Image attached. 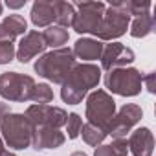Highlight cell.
<instances>
[{"label": "cell", "instance_id": "1", "mask_svg": "<svg viewBox=\"0 0 156 156\" xmlns=\"http://www.w3.org/2000/svg\"><path fill=\"white\" fill-rule=\"evenodd\" d=\"M101 81V68L92 62H77L61 88V98L68 105H79L87 94Z\"/></svg>", "mask_w": 156, "mask_h": 156}, {"label": "cell", "instance_id": "2", "mask_svg": "<svg viewBox=\"0 0 156 156\" xmlns=\"http://www.w3.org/2000/svg\"><path fill=\"white\" fill-rule=\"evenodd\" d=\"M75 64H77V59L72 48H57V50L42 53L37 59V62L33 64V68L44 79L62 85Z\"/></svg>", "mask_w": 156, "mask_h": 156}, {"label": "cell", "instance_id": "3", "mask_svg": "<svg viewBox=\"0 0 156 156\" xmlns=\"http://www.w3.org/2000/svg\"><path fill=\"white\" fill-rule=\"evenodd\" d=\"M35 127L30 123V119L24 114L9 112L0 121V136L4 143L9 149L15 151H24L31 147V138H33Z\"/></svg>", "mask_w": 156, "mask_h": 156}, {"label": "cell", "instance_id": "4", "mask_svg": "<svg viewBox=\"0 0 156 156\" xmlns=\"http://www.w3.org/2000/svg\"><path fill=\"white\" fill-rule=\"evenodd\" d=\"M105 87L112 94H118L123 98H134L143 88V73L132 66L110 70L105 75Z\"/></svg>", "mask_w": 156, "mask_h": 156}, {"label": "cell", "instance_id": "5", "mask_svg": "<svg viewBox=\"0 0 156 156\" xmlns=\"http://www.w3.org/2000/svg\"><path fill=\"white\" fill-rule=\"evenodd\" d=\"M116 116V101L107 90H94L87 98V119L107 132L112 118Z\"/></svg>", "mask_w": 156, "mask_h": 156}, {"label": "cell", "instance_id": "6", "mask_svg": "<svg viewBox=\"0 0 156 156\" xmlns=\"http://www.w3.org/2000/svg\"><path fill=\"white\" fill-rule=\"evenodd\" d=\"M130 19L132 17L125 11L123 2H114V4L107 6L101 26L96 33V39L98 41H114V39L123 37L129 30Z\"/></svg>", "mask_w": 156, "mask_h": 156}, {"label": "cell", "instance_id": "7", "mask_svg": "<svg viewBox=\"0 0 156 156\" xmlns=\"http://www.w3.org/2000/svg\"><path fill=\"white\" fill-rule=\"evenodd\" d=\"M35 85L37 83L31 75H24L19 72L0 73V96L8 101H15V103L30 101Z\"/></svg>", "mask_w": 156, "mask_h": 156}, {"label": "cell", "instance_id": "8", "mask_svg": "<svg viewBox=\"0 0 156 156\" xmlns=\"http://www.w3.org/2000/svg\"><path fill=\"white\" fill-rule=\"evenodd\" d=\"M73 8H75V17H73L72 28L77 33L96 35L101 26L107 6L103 2H79V4H73Z\"/></svg>", "mask_w": 156, "mask_h": 156}, {"label": "cell", "instance_id": "9", "mask_svg": "<svg viewBox=\"0 0 156 156\" xmlns=\"http://www.w3.org/2000/svg\"><path fill=\"white\" fill-rule=\"evenodd\" d=\"M143 118V110L140 105H134V103H125L118 112L116 116L112 118L108 129H107V136H112L114 140H119V138H125Z\"/></svg>", "mask_w": 156, "mask_h": 156}, {"label": "cell", "instance_id": "10", "mask_svg": "<svg viewBox=\"0 0 156 156\" xmlns=\"http://www.w3.org/2000/svg\"><path fill=\"white\" fill-rule=\"evenodd\" d=\"M24 116L30 119L33 127H51V129H61L62 125H66L68 119V112L64 108L51 105H30Z\"/></svg>", "mask_w": 156, "mask_h": 156}, {"label": "cell", "instance_id": "11", "mask_svg": "<svg viewBox=\"0 0 156 156\" xmlns=\"http://www.w3.org/2000/svg\"><path fill=\"white\" fill-rule=\"evenodd\" d=\"M136 59L134 51L130 48H127L121 42H110L103 48L101 53V68L110 72L116 68H127L129 64H132Z\"/></svg>", "mask_w": 156, "mask_h": 156}, {"label": "cell", "instance_id": "12", "mask_svg": "<svg viewBox=\"0 0 156 156\" xmlns=\"http://www.w3.org/2000/svg\"><path fill=\"white\" fill-rule=\"evenodd\" d=\"M46 48H48V46H46V42H44L42 33L33 30V31H28V33L20 39L15 57H17L22 64H26V62H30L33 57L42 55Z\"/></svg>", "mask_w": 156, "mask_h": 156}, {"label": "cell", "instance_id": "13", "mask_svg": "<svg viewBox=\"0 0 156 156\" xmlns=\"http://www.w3.org/2000/svg\"><path fill=\"white\" fill-rule=\"evenodd\" d=\"M66 141V136L59 129L51 127H35L33 138H31V147L35 151H46V149H59Z\"/></svg>", "mask_w": 156, "mask_h": 156}, {"label": "cell", "instance_id": "14", "mask_svg": "<svg viewBox=\"0 0 156 156\" xmlns=\"http://www.w3.org/2000/svg\"><path fill=\"white\" fill-rule=\"evenodd\" d=\"M129 151L132 156H152L154 152V136L149 127L136 129L127 140Z\"/></svg>", "mask_w": 156, "mask_h": 156}, {"label": "cell", "instance_id": "15", "mask_svg": "<svg viewBox=\"0 0 156 156\" xmlns=\"http://www.w3.org/2000/svg\"><path fill=\"white\" fill-rule=\"evenodd\" d=\"M31 22L37 28H48L55 22V0H35L31 6Z\"/></svg>", "mask_w": 156, "mask_h": 156}, {"label": "cell", "instance_id": "16", "mask_svg": "<svg viewBox=\"0 0 156 156\" xmlns=\"http://www.w3.org/2000/svg\"><path fill=\"white\" fill-rule=\"evenodd\" d=\"M28 22L22 15H8L0 22V42H13L17 37L26 35Z\"/></svg>", "mask_w": 156, "mask_h": 156}, {"label": "cell", "instance_id": "17", "mask_svg": "<svg viewBox=\"0 0 156 156\" xmlns=\"http://www.w3.org/2000/svg\"><path fill=\"white\" fill-rule=\"evenodd\" d=\"M103 48L105 44L98 39H88V37H83V39H77L72 51L75 55V59H83V61H96V59H101V53H103Z\"/></svg>", "mask_w": 156, "mask_h": 156}, {"label": "cell", "instance_id": "18", "mask_svg": "<svg viewBox=\"0 0 156 156\" xmlns=\"http://www.w3.org/2000/svg\"><path fill=\"white\" fill-rule=\"evenodd\" d=\"M154 15L151 13H143L140 17H134V20L129 24L130 26V35L134 39H143L147 35H151L154 31Z\"/></svg>", "mask_w": 156, "mask_h": 156}, {"label": "cell", "instance_id": "19", "mask_svg": "<svg viewBox=\"0 0 156 156\" xmlns=\"http://www.w3.org/2000/svg\"><path fill=\"white\" fill-rule=\"evenodd\" d=\"M42 37H44L46 46H51L53 50L64 48V44H66L68 39H70L68 30H64V28H61V26H55V24H53V26H48V28L44 30Z\"/></svg>", "mask_w": 156, "mask_h": 156}, {"label": "cell", "instance_id": "20", "mask_svg": "<svg viewBox=\"0 0 156 156\" xmlns=\"http://www.w3.org/2000/svg\"><path fill=\"white\" fill-rule=\"evenodd\" d=\"M75 17V8L72 2H64V0H55V26L68 28L72 26Z\"/></svg>", "mask_w": 156, "mask_h": 156}, {"label": "cell", "instance_id": "21", "mask_svg": "<svg viewBox=\"0 0 156 156\" xmlns=\"http://www.w3.org/2000/svg\"><path fill=\"white\" fill-rule=\"evenodd\" d=\"M94 156H129L127 138H119V140H114L112 143L96 147Z\"/></svg>", "mask_w": 156, "mask_h": 156}, {"label": "cell", "instance_id": "22", "mask_svg": "<svg viewBox=\"0 0 156 156\" xmlns=\"http://www.w3.org/2000/svg\"><path fill=\"white\" fill-rule=\"evenodd\" d=\"M79 134L83 136L85 143L90 145V147H99V145L105 141V138H107V132L101 130L99 127L92 125V123H85V125L81 127V132H79Z\"/></svg>", "mask_w": 156, "mask_h": 156}, {"label": "cell", "instance_id": "23", "mask_svg": "<svg viewBox=\"0 0 156 156\" xmlns=\"http://www.w3.org/2000/svg\"><path fill=\"white\" fill-rule=\"evenodd\" d=\"M31 101H35V105H48L53 101V90L50 88V85L46 83H39L33 87L31 92Z\"/></svg>", "mask_w": 156, "mask_h": 156}, {"label": "cell", "instance_id": "24", "mask_svg": "<svg viewBox=\"0 0 156 156\" xmlns=\"http://www.w3.org/2000/svg\"><path fill=\"white\" fill-rule=\"evenodd\" d=\"M81 127H83V119L79 114H68V119H66V132H68V138L70 140H75L81 132Z\"/></svg>", "mask_w": 156, "mask_h": 156}, {"label": "cell", "instance_id": "25", "mask_svg": "<svg viewBox=\"0 0 156 156\" xmlns=\"http://www.w3.org/2000/svg\"><path fill=\"white\" fill-rule=\"evenodd\" d=\"M17 48L13 42H0V64H8L15 59Z\"/></svg>", "mask_w": 156, "mask_h": 156}, {"label": "cell", "instance_id": "26", "mask_svg": "<svg viewBox=\"0 0 156 156\" xmlns=\"http://www.w3.org/2000/svg\"><path fill=\"white\" fill-rule=\"evenodd\" d=\"M143 83H145V87H147V90L151 94L156 92V87H154V72H149V73L143 75Z\"/></svg>", "mask_w": 156, "mask_h": 156}, {"label": "cell", "instance_id": "27", "mask_svg": "<svg viewBox=\"0 0 156 156\" xmlns=\"http://www.w3.org/2000/svg\"><path fill=\"white\" fill-rule=\"evenodd\" d=\"M11 112V108H9V105L8 103H0V121H2V118L6 116V114H9ZM6 149H4V140H2V136H0V152H4Z\"/></svg>", "mask_w": 156, "mask_h": 156}, {"label": "cell", "instance_id": "28", "mask_svg": "<svg viewBox=\"0 0 156 156\" xmlns=\"http://www.w3.org/2000/svg\"><path fill=\"white\" fill-rule=\"evenodd\" d=\"M6 6H8V8H11V9H19V8H24V6H26V0H19V2L8 0V2H6Z\"/></svg>", "mask_w": 156, "mask_h": 156}, {"label": "cell", "instance_id": "29", "mask_svg": "<svg viewBox=\"0 0 156 156\" xmlns=\"http://www.w3.org/2000/svg\"><path fill=\"white\" fill-rule=\"evenodd\" d=\"M70 156H88L87 152H83V151H75V152H72Z\"/></svg>", "mask_w": 156, "mask_h": 156}, {"label": "cell", "instance_id": "30", "mask_svg": "<svg viewBox=\"0 0 156 156\" xmlns=\"http://www.w3.org/2000/svg\"><path fill=\"white\" fill-rule=\"evenodd\" d=\"M0 156H17V154H13V152H9V151H4V152H0Z\"/></svg>", "mask_w": 156, "mask_h": 156}, {"label": "cell", "instance_id": "31", "mask_svg": "<svg viewBox=\"0 0 156 156\" xmlns=\"http://www.w3.org/2000/svg\"><path fill=\"white\" fill-rule=\"evenodd\" d=\"M2 9H4V6H2V2H0V15H2Z\"/></svg>", "mask_w": 156, "mask_h": 156}]
</instances>
